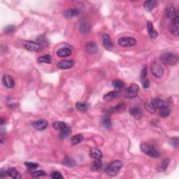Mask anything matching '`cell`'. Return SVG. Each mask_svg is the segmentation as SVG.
Masks as SVG:
<instances>
[{"label":"cell","mask_w":179,"mask_h":179,"mask_svg":"<svg viewBox=\"0 0 179 179\" xmlns=\"http://www.w3.org/2000/svg\"><path fill=\"white\" fill-rule=\"evenodd\" d=\"M123 166V162L120 160H115L108 166L106 170L107 175L109 176H115Z\"/></svg>","instance_id":"obj_1"},{"label":"cell","mask_w":179,"mask_h":179,"mask_svg":"<svg viewBox=\"0 0 179 179\" xmlns=\"http://www.w3.org/2000/svg\"><path fill=\"white\" fill-rule=\"evenodd\" d=\"M160 61L165 65H174L178 62V56L171 52H166L160 57Z\"/></svg>","instance_id":"obj_2"},{"label":"cell","mask_w":179,"mask_h":179,"mask_svg":"<svg viewBox=\"0 0 179 179\" xmlns=\"http://www.w3.org/2000/svg\"><path fill=\"white\" fill-rule=\"evenodd\" d=\"M140 148H141V151L143 152V153L146 154L147 155L150 156V157H153V158L159 157V155H160L159 152L157 151L155 148H154L153 147L151 146L150 145L147 144V143H141V145H140Z\"/></svg>","instance_id":"obj_3"},{"label":"cell","mask_w":179,"mask_h":179,"mask_svg":"<svg viewBox=\"0 0 179 179\" xmlns=\"http://www.w3.org/2000/svg\"><path fill=\"white\" fill-rule=\"evenodd\" d=\"M150 71L155 78H162L164 76V70L162 66L157 62H152L150 65Z\"/></svg>","instance_id":"obj_4"},{"label":"cell","mask_w":179,"mask_h":179,"mask_svg":"<svg viewBox=\"0 0 179 179\" xmlns=\"http://www.w3.org/2000/svg\"><path fill=\"white\" fill-rule=\"evenodd\" d=\"M139 87L136 84L132 83L129 87L126 89L124 92V96L127 99H132L138 95Z\"/></svg>","instance_id":"obj_5"},{"label":"cell","mask_w":179,"mask_h":179,"mask_svg":"<svg viewBox=\"0 0 179 179\" xmlns=\"http://www.w3.org/2000/svg\"><path fill=\"white\" fill-rule=\"evenodd\" d=\"M24 47L29 51L38 52L43 50V46L40 43L34 41H25L24 43Z\"/></svg>","instance_id":"obj_6"},{"label":"cell","mask_w":179,"mask_h":179,"mask_svg":"<svg viewBox=\"0 0 179 179\" xmlns=\"http://www.w3.org/2000/svg\"><path fill=\"white\" fill-rule=\"evenodd\" d=\"M136 40L133 37H122L119 38L118 40V44L122 47H131L133 45H136Z\"/></svg>","instance_id":"obj_7"},{"label":"cell","mask_w":179,"mask_h":179,"mask_svg":"<svg viewBox=\"0 0 179 179\" xmlns=\"http://www.w3.org/2000/svg\"><path fill=\"white\" fill-rule=\"evenodd\" d=\"M32 126L36 130H44L48 127V121L45 120V119H40V120H36L33 122Z\"/></svg>","instance_id":"obj_8"},{"label":"cell","mask_w":179,"mask_h":179,"mask_svg":"<svg viewBox=\"0 0 179 179\" xmlns=\"http://www.w3.org/2000/svg\"><path fill=\"white\" fill-rule=\"evenodd\" d=\"M74 64L75 62L72 59H70V60H61L57 63V66L60 69H69L73 67Z\"/></svg>","instance_id":"obj_9"},{"label":"cell","mask_w":179,"mask_h":179,"mask_svg":"<svg viewBox=\"0 0 179 179\" xmlns=\"http://www.w3.org/2000/svg\"><path fill=\"white\" fill-rule=\"evenodd\" d=\"M102 41L104 48L108 50H112L113 48V43L111 41L110 37L106 34H102Z\"/></svg>","instance_id":"obj_10"},{"label":"cell","mask_w":179,"mask_h":179,"mask_svg":"<svg viewBox=\"0 0 179 179\" xmlns=\"http://www.w3.org/2000/svg\"><path fill=\"white\" fill-rule=\"evenodd\" d=\"M85 51L90 55H94L98 52V46L94 41H91L85 45Z\"/></svg>","instance_id":"obj_11"},{"label":"cell","mask_w":179,"mask_h":179,"mask_svg":"<svg viewBox=\"0 0 179 179\" xmlns=\"http://www.w3.org/2000/svg\"><path fill=\"white\" fill-rule=\"evenodd\" d=\"M126 105L124 103H120L118 104H117L116 106H115L113 108H110L108 110L107 113H121V112L124 111L125 110Z\"/></svg>","instance_id":"obj_12"},{"label":"cell","mask_w":179,"mask_h":179,"mask_svg":"<svg viewBox=\"0 0 179 179\" xmlns=\"http://www.w3.org/2000/svg\"><path fill=\"white\" fill-rule=\"evenodd\" d=\"M3 83L4 85L8 88H13L15 87V81L11 76L9 75H3Z\"/></svg>","instance_id":"obj_13"},{"label":"cell","mask_w":179,"mask_h":179,"mask_svg":"<svg viewBox=\"0 0 179 179\" xmlns=\"http://www.w3.org/2000/svg\"><path fill=\"white\" fill-rule=\"evenodd\" d=\"M157 6V2L155 0H149V1H145L143 3V7L147 10L148 12L151 11L152 10H153L155 7Z\"/></svg>","instance_id":"obj_14"},{"label":"cell","mask_w":179,"mask_h":179,"mask_svg":"<svg viewBox=\"0 0 179 179\" xmlns=\"http://www.w3.org/2000/svg\"><path fill=\"white\" fill-rule=\"evenodd\" d=\"M178 10H176L173 6H169L166 8L165 12H164V16L166 18H171L172 19L175 16L177 11Z\"/></svg>","instance_id":"obj_15"},{"label":"cell","mask_w":179,"mask_h":179,"mask_svg":"<svg viewBox=\"0 0 179 179\" xmlns=\"http://www.w3.org/2000/svg\"><path fill=\"white\" fill-rule=\"evenodd\" d=\"M147 29H148V32L150 37L152 38H155L157 37V35H158L157 31L154 29L153 24L150 21H148V23H147Z\"/></svg>","instance_id":"obj_16"},{"label":"cell","mask_w":179,"mask_h":179,"mask_svg":"<svg viewBox=\"0 0 179 179\" xmlns=\"http://www.w3.org/2000/svg\"><path fill=\"white\" fill-rule=\"evenodd\" d=\"M71 55V49L68 48H62L59 49L57 51V55L59 57H69Z\"/></svg>","instance_id":"obj_17"},{"label":"cell","mask_w":179,"mask_h":179,"mask_svg":"<svg viewBox=\"0 0 179 179\" xmlns=\"http://www.w3.org/2000/svg\"><path fill=\"white\" fill-rule=\"evenodd\" d=\"M129 113L136 119H140L142 117V110L137 107L131 108L129 110Z\"/></svg>","instance_id":"obj_18"},{"label":"cell","mask_w":179,"mask_h":179,"mask_svg":"<svg viewBox=\"0 0 179 179\" xmlns=\"http://www.w3.org/2000/svg\"><path fill=\"white\" fill-rule=\"evenodd\" d=\"M79 13H80L79 10L76 9V8H71V9L65 10L64 13V17H66V18H70V17L78 15H79Z\"/></svg>","instance_id":"obj_19"},{"label":"cell","mask_w":179,"mask_h":179,"mask_svg":"<svg viewBox=\"0 0 179 179\" xmlns=\"http://www.w3.org/2000/svg\"><path fill=\"white\" fill-rule=\"evenodd\" d=\"M7 173H8V176H9L14 179H20L22 178L20 173L17 171L15 168H9L7 170Z\"/></svg>","instance_id":"obj_20"},{"label":"cell","mask_w":179,"mask_h":179,"mask_svg":"<svg viewBox=\"0 0 179 179\" xmlns=\"http://www.w3.org/2000/svg\"><path fill=\"white\" fill-rule=\"evenodd\" d=\"M90 154L91 157L94 159H101L102 158V153L98 148H94L91 149Z\"/></svg>","instance_id":"obj_21"},{"label":"cell","mask_w":179,"mask_h":179,"mask_svg":"<svg viewBox=\"0 0 179 179\" xmlns=\"http://www.w3.org/2000/svg\"><path fill=\"white\" fill-rule=\"evenodd\" d=\"M83 136L80 134H78L76 135H73V136H71L70 141H71V143L72 145H76L80 143L81 141H83Z\"/></svg>","instance_id":"obj_22"},{"label":"cell","mask_w":179,"mask_h":179,"mask_svg":"<svg viewBox=\"0 0 179 179\" xmlns=\"http://www.w3.org/2000/svg\"><path fill=\"white\" fill-rule=\"evenodd\" d=\"M119 92H117V91H111V92H109L108 93H106L104 96H103V99L105 100V101H110V100L114 99L115 97H117L118 96Z\"/></svg>","instance_id":"obj_23"},{"label":"cell","mask_w":179,"mask_h":179,"mask_svg":"<svg viewBox=\"0 0 179 179\" xmlns=\"http://www.w3.org/2000/svg\"><path fill=\"white\" fill-rule=\"evenodd\" d=\"M152 103V106L155 108V109H157V108H159L160 107H162L163 106H164V101H162V99H159V98H156V99H154L153 100H152L150 101Z\"/></svg>","instance_id":"obj_24"},{"label":"cell","mask_w":179,"mask_h":179,"mask_svg":"<svg viewBox=\"0 0 179 179\" xmlns=\"http://www.w3.org/2000/svg\"><path fill=\"white\" fill-rule=\"evenodd\" d=\"M38 63H45V64H50L52 62V57L50 55H42L38 58Z\"/></svg>","instance_id":"obj_25"},{"label":"cell","mask_w":179,"mask_h":179,"mask_svg":"<svg viewBox=\"0 0 179 179\" xmlns=\"http://www.w3.org/2000/svg\"><path fill=\"white\" fill-rule=\"evenodd\" d=\"M101 122H102V125L106 129H110L111 127V120L109 116H106L103 117L101 119Z\"/></svg>","instance_id":"obj_26"},{"label":"cell","mask_w":179,"mask_h":179,"mask_svg":"<svg viewBox=\"0 0 179 179\" xmlns=\"http://www.w3.org/2000/svg\"><path fill=\"white\" fill-rule=\"evenodd\" d=\"M103 163L101 159H95L92 164V169L93 171H98L102 168Z\"/></svg>","instance_id":"obj_27"},{"label":"cell","mask_w":179,"mask_h":179,"mask_svg":"<svg viewBox=\"0 0 179 179\" xmlns=\"http://www.w3.org/2000/svg\"><path fill=\"white\" fill-rule=\"evenodd\" d=\"M159 114H160L161 116L164 117L169 116L170 114L169 108H168L166 105L160 107V108H159Z\"/></svg>","instance_id":"obj_28"},{"label":"cell","mask_w":179,"mask_h":179,"mask_svg":"<svg viewBox=\"0 0 179 179\" xmlns=\"http://www.w3.org/2000/svg\"><path fill=\"white\" fill-rule=\"evenodd\" d=\"M62 164L66 166L71 167V166L76 165V161H75L74 159H73L72 158H71V157H66L64 159V160H63Z\"/></svg>","instance_id":"obj_29"},{"label":"cell","mask_w":179,"mask_h":179,"mask_svg":"<svg viewBox=\"0 0 179 179\" xmlns=\"http://www.w3.org/2000/svg\"><path fill=\"white\" fill-rule=\"evenodd\" d=\"M169 31L171 34L173 36H178L179 31H178V24H172L169 27Z\"/></svg>","instance_id":"obj_30"},{"label":"cell","mask_w":179,"mask_h":179,"mask_svg":"<svg viewBox=\"0 0 179 179\" xmlns=\"http://www.w3.org/2000/svg\"><path fill=\"white\" fill-rule=\"evenodd\" d=\"M71 131L69 127H65L64 128H63L62 129H61L60 131V138H64L66 137H68L70 134H71Z\"/></svg>","instance_id":"obj_31"},{"label":"cell","mask_w":179,"mask_h":179,"mask_svg":"<svg viewBox=\"0 0 179 179\" xmlns=\"http://www.w3.org/2000/svg\"><path fill=\"white\" fill-rule=\"evenodd\" d=\"M76 106L77 109L79 110L81 112H85L87 111L89 108V105L85 103H76Z\"/></svg>","instance_id":"obj_32"},{"label":"cell","mask_w":179,"mask_h":179,"mask_svg":"<svg viewBox=\"0 0 179 179\" xmlns=\"http://www.w3.org/2000/svg\"><path fill=\"white\" fill-rule=\"evenodd\" d=\"M112 85H113L114 88L117 89V90L122 89V87H124V83L120 80H113V82H112Z\"/></svg>","instance_id":"obj_33"},{"label":"cell","mask_w":179,"mask_h":179,"mask_svg":"<svg viewBox=\"0 0 179 179\" xmlns=\"http://www.w3.org/2000/svg\"><path fill=\"white\" fill-rule=\"evenodd\" d=\"M52 126H53V127L55 128V129H60V130L61 129H62L63 128L66 127V124L64 123V122H62V121H57V122H53Z\"/></svg>","instance_id":"obj_34"},{"label":"cell","mask_w":179,"mask_h":179,"mask_svg":"<svg viewBox=\"0 0 179 179\" xmlns=\"http://www.w3.org/2000/svg\"><path fill=\"white\" fill-rule=\"evenodd\" d=\"M80 30L83 34L88 32L90 30V26L88 24H87L86 22H81L80 24Z\"/></svg>","instance_id":"obj_35"},{"label":"cell","mask_w":179,"mask_h":179,"mask_svg":"<svg viewBox=\"0 0 179 179\" xmlns=\"http://www.w3.org/2000/svg\"><path fill=\"white\" fill-rule=\"evenodd\" d=\"M169 164V159H165L162 161L161 164L159 166V171H164V170H166V168H167L168 165Z\"/></svg>","instance_id":"obj_36"},{"label":"cell","mask_w":179,"mask_h":179,"mask_svg":"<svg viewBox=\"0 0 179 179\" xmlns=\"http://www.w3.org/2000/svg\"><path fill=\"white\" fill-rule=\"evenodd\" d=\"M24 165L27 166V168L30 169H34L38 167V164L36 162H24Z\"/></svg>","instance_id":"obj_37"},{"label":"cell","mask_w":179,"mask_h":179,"mask_svg":"<svg viewBox=\"0 0 179 179\" xmlns=\"http://www.w3.org/2000/svg\"><path fill=\"white\" fill-rule=\"evenodd\" d=\"M141 79V82L142 84V86L143 87V88L147 89L150 87V81H149L148 78H140Z\"/></svg>","instance_id":"obj_38"},{"label":"cell","mask_w":179,"mask_h":179,"mask_svg":"<svg viewBox=\"0 0 179 179\" xmlns=\"http://www.w3.org/2000/svg\"><path fill=\"white\" fill-rule=\"evenodd\" d=\"M145 108H146L147 110H148L149 112H150V113H155L156 109L155 108H154L153 106H152L151 102H146L145 103Z\"/></svg>","instance_id":"obj_39"},{"label":"cell","mask_w":179,"mask_h":179,"mask_svg":"<svg viewBox=\"0 0 179 179\" xmlns=\"http://www.w3.org/2000/svg\"><path fill=\"white\" fill-rule=\"evenodd\" d=\"M51 177L53 179H62L63 178L62 175L61 174V173L57 171H52L51 173Z\"/></svg>","instance_id":"obj_40"},{"label":"cell","mask_w":179,"mask_h":179,"mask_svg":"<svg viewBox=\"0 0 179 179\" xmlns=\"http://www.w3.org/2000/svg\"><path fill=\"white\" fill-rule=\"evenodd\" d=\"M4 30L6 34H11V33L14 32V31H15V27L13 25H8L5 27Z\"/></svg>","instance_id":"obj_41"},{"label":"cell","mask_w":179,"mask_h":179,"mask_svg":"<svg viewBox=\"0 0 179 179\" xmlns=\"http://www.w3.org/2000/svg\"><path fill=\"white\" fill-rule=\"evenodd\" d=\"M32 176L34 177H36H36L45 176V172L44 171H43V170H39V171H34V172L33 173Z\"/></svg>","instance_id":"obj_42"},{"label":"cell","mask_w":179,"mask_h":179,"mask_svg":"<svg viewBox=\"0 0 179 179\" xmlns=\"http://www.w3.org/2000/svg\"><path fill=\"white\" fill-rule=\"evenodd\" d=\"M146 77H147V67L146 66H145V67L142 69L141 76H140V78H146Z\"/></svg>","instance_id":"obj_43"},{"label":"cell","mask_w":179,"mask_h":179,"mask_svg":"<svg viewBox=\"0 0 179 179\" xmlns=\"http://www.w3.org/2000/svg\"><path fill=\"white\" fill-rule=\"evenodd\" d=\"M171 144L173 145V146L177 147L178 145V138H173L171 139Z\"/></svg>","instance_id":"obj_44"},{"label":"cell","mask_w":179,"mask_h":179,"mask_svg":"<svg viewBox=\"0 0 179 179\" xmlns=\"http://www.w3.org/2000/svg\"><path fill=\"white\" fill-rule=\"evenodd\" d=\"M7 175H8V173H7L6 171H3V170H1V171H0V177H1V178H4V177H6Z\"/></svg>","instance_id":"obj_45"},{"label":"cell","mask_w":179,"mask_h":179,"mask_svg":"<svg viewBox=\"0 0 179 179\" xmlns=\"http://www.w3.org/2000/svg\"><path fill=\"white\" fill-rule=\"evenodd\" d=\"M4 123H6V119H3V117H1V124L2 125V124H3Z\"/></svg>","instance_id":"obj_46"}]
</instances>
